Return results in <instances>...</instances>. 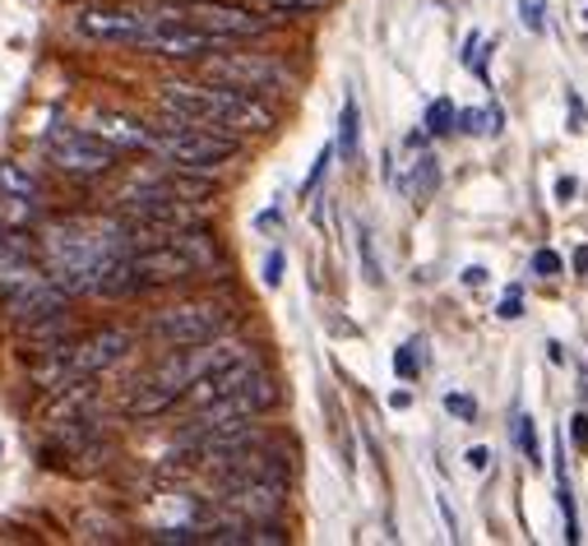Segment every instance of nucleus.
I'll use <instances>...</instances> for the list:
<instances>
[{
    "instance_id": "obj_1",
    "label": "nucleus",
    "mask_w": 588,
    "mask_h": 546,
    "mask_svg": "<svg viewBox=\"0 0 588 546\" xmlns=\"http://www.w3.org/2000/svg\"><path fill=\"white\" fill-rule=\"evenodd\" d=\"M42 250H47V269L61 282L65 292H93V278L107 259L135 250L131 227L121 223H97V218H70L61 227L42 231Z\"/></svg>"
},
{
    "instance_id": "obj_2",
    "label": "nucleus",
    "mask_w": 588,
    "mask_h": 546,
    "mask_svg": "<svg viewBox=\"0 0 588 546\" xmlns=\"http://www.w3.org/2000/svg\"><path fill=\"white\" fill-rule=\"evenodd\" d=\"M163 112L176 121H190L204 130H223V135H265L274 130V112L255 93H241L233 84H163L158 93Z\"/></svg>"
},
{
    "instance_id": "obj_3",
    "label": "nucleus",
    "mask_w": 588,
    "mask_h": 546,
    "mask_svg": "<svg viewBox=\"0 0 588 546\" xmlns=\"http://www.w3.org/2000/svg\"><path fill=\"white\" fill-rule=\"evenodd\" d=\"M237 135H223V130H204V125H190V121H167L163 130H153V148L163 163L182 167V172H214L223 163L237 158Z\"/></svg>"
},
{
    "instance_id": "obj_4",
    "label": "nucleus",
    "mask_w": 588,
    "mask_h": 546,
    "mask_svg": "<svg viewBox=\"0 0 588 546\" xmlns=\"http://www.w3.org/2000/svg\"><path fill=\"white\" fill-rule=\"evenodd\" d=\"M274 403H278L274 375H265L260 367H255L237 389H227L223 399H214V403L199 408V418H195V426L182 435V445H199L204 435L227 431V426H241V422H250V418H260V412L274 408Z\"/></svg>"
},
{
    "instance_id": "obj_5",
    "label": "nucleus",
    "mask_w": 588,
    "mask_h": 546,
    "mask_svg": "<svg viewBox=\"0 0 588 546\" xmlns=\"http://www.w3.org/2000/svg\"><path fill=\"white\" fill-rule=\"evenodd\" d=\"M227 329V310L218 301H186V306H167L148 320L153 343L163 348H195V343H209Z\"/></svg>"
},
{
    "instance_id": "obj_6",
    "label": "nucleus",
    "mask_w": 588,
    "mask_h": 546,
    "mask_svg": "<svg viewBox=\"0 0 588 546\" xmlns=\"http://www.w3.org/2000/svg\"><path fill=\"white\" fill-rule=\"evenodd\" d=\"M172 14L195 23L199 33H209L218 42H246V38H265L269 33L265 14H250L241 6H223V0H182V6H172Z\"/></svg>"
},
{
    "instance_id": "obj_7",
    "label": "nucleus",
    "mask_w": 588,
    "mask_h": 546,
    "mask_svg": "<svg viewBox=\"0 0 588 546\" xmlns=\"http://www.w3.org/2000/svg\"><path fill=\"white\" fill-rule=\"evenodd\" d=\"M47 158L56 163L61 172L70 176H102V172H112L116 163V148L112 144H102L93 130H74V125H56L47 135Z\"/></svg>"
},
{
    "instance_id": "obj_8",
    "label": "nucleus",
    "mask_w": 588,
    "mask_h": 546,
    "mask_svg": "<svg viewBox=\"0 0 588 546\" xmlns=\"http://www.w3.org/2000/svg\"><path fill=\"white\" fill-rule=\"evenodd\" d=\"M218 47H227V42H218V38H209V33H199L195 23L176 19L172 10H153V23H148V33H144V42H140V51H153V56H176V61L214 56Z\"/></svg>"
},
{
    "instance_id": "obj_9",
    "label": "nucleus",
    "mask_w": 588,
    "mask_h": 546,
    "mask_svg": "<svg viewBox=\"0 0 588 546\" xmlns=\"http://www.w3.org/2000/svg\"><path fill=\"white\" fill-rule=\"evenodd\" d=\"M209 80L233 84L241 93H283V89H292V74H288L283 61L246 56V51H237V56H209Z\"/></svg>"
},
{
    "instance_id": "obj_10",
    "label": "nucleus",
    "mask_w": 588,
    "mask_h": 546,
    "mask_svg": "<svg viewBox=\"0 0 588 546\" xmlns=\"http://www.w3.org/2000/svg\"><path fill=\"white\" fill-rule=\"evenodd\" d=\"M153 23V10H121V6H84L74 14V29L93 42H116V47H140Z\"/></svg>"
},
{
    "instance_id": "obj_11",
    "label": "nucleus",
    "mask_w": 588,
    "mask_h": 546,
    "mask_svg": "<svg viewBox=\"0 0 588 546\" xmlns=\"http://www.w3.org/2000/svg\"><path fill=\"white\" fill-rule=\"evenodd\" d=\"M10 297V316L19 320V324H29V320H42V316H56V310H65V288L56 278H33V282H23V288H14V292H6Z\"/></svg>"
},
{
    "instance_id": "obj_12",
    "label": "nucleus",
    "mask_w": 588,
    "mask_h": 546,
    "mask_svg": "<svg viewBox=\"0 0 588 546\" xmlns=\"http://www.w3.org/2000/svg\"><path fill=\"white\" fill-rule=\"evenodd\" d=\"M89 130H93L102 144H112L116 153L121 148H135V153H148L153 148V130L144 121H135V116H125V112H97Z\"/></svg>"
},
{
    "instance_id": "obj_13",
    "label": "nucleus",
    "mask_w": 588,
    "mask_h": 546,
    "mask_svg": "<svg viewBox=\"0 0 588 546\" xmlns=\"http://www.w3.org/2000/svg\"><path fill=\"white\" fill-rule=\"evenodd\" d=\"M33 278H38L33 255L0 237V292H14V288H23V282H33Z\"/></svg>"
},
{
    "instance_id": "obj_14",
    "label": "nucleus",
    "mask_w": 588,
    "mask_h": 546,
    "mask_svg": "<svg viewBox=\"0 0 588 546\" xmlns=\"http://www.w3.org/2000/svg\"><path fill=\"white\" fill-rule=\"evenodd\" d=\"M65 338H70V320H65V310H56V316L29 320V333H23V343H29L33 352H51V348H61Z\"/></svg>"
},
{
    "instance_id": "obj_15",
    "label": "nucleus",
    "mask_w": 588,
    "mask_h": 546,
    "mask_svg": "<svg viewBox=\"0 0 588 546\" xmlns=\"http://www.w3.org/2000/svg\"><path fill=\"white\" fill-rule=\"evenodd\" d=\"M0 195L6 199H38L42 195V181L29 172V167H19V163H0Z\"/></svg>"
},
{
    "instance_id": "obj_16",
    "label": "nucleus",
    "mask_w": 588,
    "mask_h": 546,
    "mask_svg": "<svg viewBox=\"0 0 588 546\" xmlns=\"http://www.w3.org/2000/svg\"><path fill=\"white\" fill-rule=\"evenodd\" d=\"M339 153L352 163L362 153V112H357V97H343V116H339Z\"/></svg>"
},
{
    "instance_id": "obj_17",
    "label": "nucleus",
    "mask_w": 588,
    "mask_h": 546,
    "mask_svg": "<svg viewBox=\"0 0 588 546\" xmlns=\"http://www.w3.org/2000/svg\"><path fill=\"white\" fill-rule=\"evenodd\" d=\"M556 501H560V514H566V542H579V518H575V491H570L566 459H560V473H556Z\"/></svg>"
},
{
    "instance_id": "obj_18",
    "label": "nucleus",
    "mask_w": 588,
    "mask_h": 546,
    "mask_svg": "<svg viewBox=\"0 0 588 546\" xmlns=\"http://www.w3.org/2000/svg\"><path fill=\"white\" fill-rule=\"evenodd\" d=\"M441 186V172H436V158L431 153H422V158L413 163V176H408V190H413V199H426L431 190Z\"/></svg>"
},
{
    "instance_id": "obj_19",
    "label": "nucleus",
    "mask_w": 588,
    "mask_h": 546,
    "mask_svg": "<svg viewBox=\"0 0 588 546\" xmlns=\"http://www.w3.org/2000/svg\"><path fill=\"white\" fill-rule=\"evenodd\" d=\"M454 121H458L454 102H450V97H436V102L426 107V135H450Z\"/></svg>"
},
{
    "instance_id": "obj_20",
    "label": "nucleus",
    "mask_w": 588,
    "mask_h": 546,
    "mask_svg": "<svg viewBox=\"0 0 588 546\" xmlns=\"http://www.w3.org/2000/svg\"><path fill=\"white\" fill-rule=\"evenodd\" d=\"M357 250H362L367 282H371V288H380V282H385V274H380V265H375V246H371V231L367 227H357Z\"/></svg>"
},
{
    "instance_id": "obj_21",
    "label": "nucleus",
    "mask_w": 588,
    "mask_h": 546,
    "mask_svg": "<svg viewBox=\"0 0 588 546\" xmlns=\"http://www.w3.org/2000/svg\"><path fill=\"white\" fill-rule=\"evenodd\" d=\"M394 371H399V380H413V375L422 371V357H417V343H403V348L394 352Z\"/></svg>"
},
{
    "instance_id": "obj_22",
    "label": "nucleus",
    "mask_w": 588,
    "mask_h": 546,
    "mask_svg": "<svg viewBox=\"0 0 588 546\" xmlns=\"http://www.w3.org/2000/svg\"><path fill=\"white\" fill-rule=\"evenodd\" d=\"M445 412L458 422H477V399L473 394H445Z\"/></svg>"
},
{
    "instance_id": "obj_23",
    "label": "nucleus",
    "mask_w": 588,
    "mask_h": 546,
    "mask_svg": "<svg viewBox=\"0 0 588 546\" xmlns=\"http://www.w3.org/2000/svg\"><path fill=\"white\" fill-rule=\"evenodd\" d=\"M519 445L528 454V463L538 467L543 463V450H538V426H533V418H519Z\"/></svg>"
},
{
    "instance_id": "obj_24",
    "label": "nucleus",
    "mask_w": 588,
    "mask_h": 546,
    "mask_svg": "<svg viewBox=\"0 0 588 546\" xmlns=\"http://www.w3.org/2000/svg\"><path fill=\"white\" fill-rule=\"evenodd\" d=\"M560 269H566V259H560L556 250H538V255H533V274H538V278H556Z\"/></svg>"
},
{
    "instance_id": "obj_25",
    "label": "nucleus",
    "mask_w": 588,
    "mask_h": 546,
    "mask_svg": "<svg viewBox=\"0 0 588 546\" xmlns=\"http://www.w3.org/2000/svg\"><path fill=\"white\" fill-rule=\"evenodd\" d=\"M458 121H464L468 135H487V130H496V116H487V112H458Z\"/></svg>"
},
{
    "instance_id": "obj_26",
    "label": "nucleus",
    "mask_w": 588,
    "mask_h": 546,
    "mask_svg": "<svg viewBox=\"0 0 588 546\" xmlns=\"http://www.w3.org/2000/svg\"><path fill=\"white\" fill-rule=\"evenodd\" d=\"M519 19H524L528 33H543V0H524V6H519Z\"/></svg>"
},
{
    "instance_id": "obj_27",
    "label": "nucleus",
    "mask_w": 588,
    "mask_h": 546,
    "mask_svg": "<svg viewBox=\"0 0 588 546\" xmlns=\"http://www.w3.org/2000/svg\"><path fill=\"white\" fill-rule=\"evenodd\" d=\"M269 10H288V14H297V10H324L329 0H265Z\"/></svg>"
},
{
    "instance_id": "obj_28",
    "label": "nucleus",
    "mask_w": 588,
    "mask_h": 546,
    "mask_svg": "<svg viewBox=\"0 0 588 546\" xmlns=\"http://www.w3.org/2000/svg\"><path fill=\"white\" fill-rule=\"evenodd\" d=\"M570 440H575L579 454H588V412H575L570 418Z\"/></svg>"
},
{
    "instance_id": "obj_29",
    "label": "nucleus",
    "mask_w": 588,
    "mask_h": 546,
    "mask_svg": "<svg viewBox=\"0 0 588 546\" xmlns=\"http://www.w3.org/2000/svg\"><path fill=\"white\" fill-rule=\"evenodd\" d=\"M329 158H334V148H324V153H320V158H316V167H311V176H306V186H301L306 195H311V190L320 186V181H324V172H329Z\"/></svg>"
},
{
    "instance_id": "obj_30",
    "label": "nucleus",
    "mask_w": 588,
    "mask_h": 546,
    "mask_svg": "<svg viewBox=\"0 0 588 546\" xmlns=\"http://www.w3.org/2000/svg\"><path fill=\"white\" fill-rule=\"evenodd\" d=\"M265 282H269V288H278V282H283V250H274L265 259Z\"/></svg>"
},
{
    "instance_id": "obj_31",
    "label": "nucleus",
    "mask_w": 588,
    "mask_h": 546,
    "mask_svg": "<svg viewBox=\"0 0 588 546\" xmlns=\"http://www.w3.org/2000/svg\"><path fill=\"white\" fill-rule=\"evenodd\" d=\"M501 320H519L524 316V301H519V288H509V297L501 301V310H496Z\"/></svg>"
},
{
    "instance_id": "obj_32",
    "label": "nucleus",
    "mask_w": 588,
    "mask_h": 546,
    "mask_svg": "<svg viewBox=\"0 0 588 546\" xmlns=\"http://www.w3.org/2000/svg\"><path fill=\"white\" fill-rule=\"evenodd\" d=\"M575 190H579V186H575V176H560V181H556V199H560V204H570Z\"/></svg>"
},
{
    "instance_id": "obj_33",
    "label": "nucleus",
    "mask_w": 588,
    "mask_h": 546,
    "mask_svg": "<svg viewBox=\"0 0 588 546\" xmlns=\"http://www.w3.org/2000/svg\"><path fill=\"white\" fill-rule=\"evenodd\" d=\"M468 463L477 467V473H482V467H492V450H487V445H477V450H468Z\"/></svg>"
},
{
    "instance_id": "obj_34",
    "label": "nucleus",
    "mask_w": 588,
    "mask_h": 546,
    "mask_svg": "<svg viewBox=\"0 0 588 546\" xmlns=\"http://www.w3.org/2000/svg\"><path fill=\"white\" fill-rule=\"evenodd\" d=\"M575 274L588 278V246H575Z\"/></svg>"
},
{
    "instance_id": "obj_35",
    "label": "nucleus",
    "mask_w": 588,
    "mask_h": 546,
    "mask_svg": "<svg viewBox=\"0 0 588 546\" xmlns=\"http://www.w3.org/2000/svg\"><path fill=\"white\" fill-rule=\"evenodd\" d=\"M464 282H468V288H477V282H487V269H477V265H473V269H464Z\"/></svg>"
},
{
    "instance_id": "obj_36",
    "label": "nucleus",
    "mask_w": 588,
    "mask_h": 546,
    "mask_svg": "<svg viewBox=\"0 0 588 546\" xmlns=\"http://www.w3.org/2000/svg\"><path fill=\"white\" fill-rule=\"evenodd\" d=\"M390 403H394V408H408V403H413V394H408V389H394Z\"/></svg>"
},
{
    "instance_id": "obj_37",
    "label": "nucleus",
    "mask_w": 588,
    "mask_h": 546,
    "mask_svg": "<svg viewBox=\"0 0 588 546\" xmlns=\"http://www.w3.org/2000/svg\"><path fill=\"white\" fill-rule=\"evenodd\" d=\"M579 394L588 399V367H579Z\"/></svg>"
},
{
    "instance_id": "obj_38",
    "label": "nucleus",
    "mask_w": 588,
    "mask_h": 546,
    "mask_svg": "<svg viewBox=\"0 0 588 546\" xmlns=\"http://www.w3.org/2000/svg\"><path fill=\"white\" fill-rule=\"evenodd\" d=\"M584 23H588V10H584Z\"/></svg>"
}]
</instances>
